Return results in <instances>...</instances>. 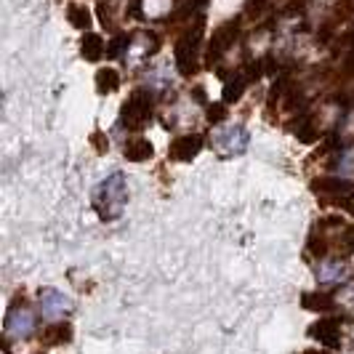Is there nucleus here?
<instances>
[{"mask_svg": "<svg viewBox=\"0 0 354 354\" xmlns=\"http://www.w3.org/2000/svg\"><path fill=\"white\" fill-rule=\"evenodd\" d=\"M125 200H128V189H125V178L123 174H112L109 178H104L99 184V189L93 192V208L96 213L104 218V221H112L118 218L125 208Z\"/></svg>", "mask_w": 354, "mask_h": 354, "instance_id": "f257e3e1", "label": "nucleus"}, {"mask_svg": "<svg viewBox=\"0 0 354 354\" xmlns=\"http://www.w3.org/2000/svg\"><path fill=\"white\" fill-rule=\"evenodd\" d=\"M213 147L221 158H234L240 152H245L248 147V133L243 125H224L213 133Z\"/></svg>", "mask_w": 354, "mask_h": 354, "instance_id": "f03ea898", "label": "nucleus"}, {"mask_svg": "<svg viewBox=\"0 0 354 354\" xmlns=\"http://www.w3.org/2000/svg\"><path fill=\"white\" fill-rule=\"evenodd\" d=\"M149 120H152V96L147 91L131 93V99L123 104V118H120L123 128H142Z\"/></svg>", "mask_w": 354, "mask_h": 354, "instance_id": "7ed1b4c3", "label": "nucleus"}, {"mask_svg": "<svg viewBox=\"0 0 354 354\" xmlns=\"http://www.w3.org/2000/svg\"><path fill=\"white\" fill-rule=\"evenodd\" d=\"M197 48H200V27L176 43V67L181 75H195L197 72V53H200Z\"/></svg>", "mask_w": 354, "mask_h": 354, "instance_id": "20e7f679", "label": "nucleus"}, {"mask_svg": "<svg viewBox=\"0 0 354 354\" xmlns=\"http://www.w3.org/2000/svg\"><path fill=\"white\" fill-rule=\"evenodd\" d=\"M37 319L30 309L24 306H14L8 315H6V336L8 338H30L35 333Z\"/></svg>", "mask_w": 354, "mask_h": 354, "instance_id": "39448f33", "label": "nucleus"}, {"mask_svg": "<svg viewBox=\"0 0 354 354\" xmlns=\"http://www.w3.org/2000/svg\"><path fill=\"white\" fill-rule=\"evenodd\" d=\"M37 301H40V312H43V317H64V315H70L72 312V301L62 293V290H53V288H46V290H40V296H37Z\"/></svg>", "mask_w": 354, "mask_h": 354, "instance_id": "423d86ee", "label": "nucleus"}, {"mask_svg": "<svg viewBox=\"0 0 354 354\" xmlns=\"http://www.w3.org/2000/svg\"><path fill=\"white\" fill-rule=\"evenodd\" d=\"M234 40H237V21H224L211 37V46H208V59L216 62V59H221L224 53L230 51L232 46H234Z\"/></svg>", "mask_w": 354, "mask_h": 354, "instance_id": "0eeeda50", "label": "nucleus"}, {"mask_svg": "<svg viewBox=\"0 0 354 354\" xmlns=\"http://www.w3.org/2000/svg\"><path fill=\"white\" fill-rule=\"evenodd\" d=\"M309 336L317 338L322 346L328 349H336L341 344V322L336 317H319L312 328H309Z\"/></svg>", "mask_w": 354, "mask_h": 354, "instance_id": "6e6552de", "label": "nucleus"}, {"mask_svg": "<svg viewBox=\"0 0 354 354\" xmlns=\"http://www.w3.org/2000/svg\"><path fill=\"white\" fill-rule=\"evenodd\" d=\"M200 149H203V136L200 133H184V136H178L176 142L171 144L168 155L176 162H189L192 158L200 155Z\"/></svg>", "mask_w": 354, "mask_h": 354, "instance_id": "1a4fd4ad", "label": "nucleus"}, {"mask_svg": "<svg viewBox=\"0 0 354 354\" xmlns=\"http://www.w3.org/2000/svg\"><path fill=\"white\" fill-rule=\"evenodd\" d=\"M312 189L325 200H344V197L354 195V184L344 181V178H317L312 184Z\"/></svg>", "mask_w": 354, "mask_h": 354, "instance_id": "9d476101", "label": "nucleus"}, {"mask_svg": "<svg viewBox=\"0 0 354 354\" xmlns=\"http://www.w3.org/2000/svg\"><path fill=\"white\" fill-rule=\"evenodd\" d=\"M346 266L341 264V261H322L317 264V280L322 285H338L346 280Z\"/></svg>", "mask_w": 354, "mask_h": 354, "instance_id": "9b49d317", "label": "nucleus"}, {"mask_svg": "<svg viewBox=\"0 0 354 354\" xmlns=\"http://www.w3.org/2000/svg\"><path fill=\"white\" fill-rule=\"evenodd\" d=\"M301 306L309 312H333L336 309V299L330 293H322V290H312V293H304Z\"/></svg>", "mask_w": 354, "mask_h": 354, "instance_id": "f8f14e48", "label": "nucleus"}, {"mask_svg": "<svg viewBox=\"0 0 354 354\" xmlns=\"http://www.w3.org/2000/svg\"><path fill=\"white\" fill-rule=\"evenodd\" d=\"M80 48H83L80 53H83L86 62H99L106 51L104 40H102V35H96V32H86V35H83V43H80Z\"/></svg>", "mask_w": 354, "mask_h": 354, "instance_id": "ddd939ff", "label": "nucleus"}, {"mask_svg": "<svg viewBox=\"0 0 354 354\" xmlns=\"http://www.w3.org/2000/svg\"><path fill=\"white\" fill-rule=\"evenodd\" d=\"M125 158L131 160V162H144V160H149L155 155V149H152V144L142 139V136H136V139H131V142L125 144Z\"/></svg>", "mask_w": 354, "mask_h": 354, "instance_id": "4468645a", "label": "nucleus"}, {"mask_svg": "<svg viewBox=\"0 0 354 354\" xmlns=\"http://www.w3.org/2000/svg\"><path fill=\"white\" fill-rule=\"evenodd\" d=\"M293 133H296L299 142H304V144H312L319 136L317 125H315V120H312L309 115H301V118L293 123Z\"/></svg>", "mask_w": 354, "mask_h": 354, "instance_id": "2eb2a0df", "label": "nucleus"}, {"mask_svg": "<svg viewBox=\"0 0 354 354\" xmlns=\"http://www.w3.org/2000/svg\"><path fill=\"white\" fill-rule=\"evenodd\" d=\"M248 83H250L248 72H237L230 83L224 86V102H227V104H230V102H237V99L243 96V91H245Z\"/></svg>", "mask_w": 354, "mask_h": 354, "instance_id": "dca6fc26", "label": "nucleus"}, {"mask_svg": "<svg viewBox=\"0 0 354 354\" xmlns=\"http://www.w3.org/2000/svg\"><path fill=\"white\" fill-rule=\"evenodd\" d=\"M120 88V75L115 70H99L96 72V91L99 93H112Z\"/></svg>", "mask_w": 354, "mask_h": 354, "instance_id": "f3484780", "label": "nucleus"}, {"mask_svg": "<svg viewBox=\"0 0 354 354\" xmlns=\"http://www.w3.org/2000/svg\"><path fill=\"white\" fill-rule=\"evenodd\" d=\"M43 341L46 344H67V341H72V328L67 322L53 325V328H48V333L43 336Z\"/></svg>", "mask_w": 354, "mask_h": 354, "instance_id": "a211bd4d", "label": "nucleus"}, {"mask_svg": "<svg viewBox=\"0 0 354 354\" xmlns=\"http://www.w3.org/2000/svg\"><path fill=\"white\" fill-rule=\"evenodd\" d=\"M67 19H70L72 27H77V30H88V24H91V14L83 6H70V8H67Z\"/></svg>", "mask_w": 354, "mask_h": 354, "instance_id": "6ab92c4d", "label": "nucleus"}, {"mask_svg": "<svg viewBox=\"0 0 354 354\" xmlns=\"http://www.w3.org/2000/svg\"><path fill=\"white\" fill-rule=\"evenodd\" d=\"M123 48H128V35H118L109 46H106V56H112V59H115V56H120V53H123Z\"/></svg>", "mask_w": 354, "mask_h": 354, "instance_id": "aec40b11", "label": "nucleus"}, {"mask_svg": "<svg viewBox=\"0 0 354 354\" xmlns=\"http://www.w3.org/2000/svg\"><path fill=\"white\" fill-rule=\"evenodd\" d=\"M208 112H211V115H208V118H211V120H221V118H224V106H221V104L211 106V109H208Z\"/></svg>", "mask_w": 354, "mask_h": 354, "instance_id": "412c9836", "label": "nucleus"}, {"mask_svg": "<svg viewBox=\"0 0 354 354\" xmlns=\"http://www.w3.org/2000/svg\"><path fill=\"white\" fill-rule=\"evenodd\" d=\"M304 354H317V352H304Z\"/></svg>", "mask_w": 354, "mask_h": 354, "instance_id": "4be33fe9", "label": "nucleus"}, {"mask_svg": "<svg viewBox=\"0 0 354 354\" xmlns=\"http://www.w3.org/2000/svg\"><path fill=\"white\" fill-rule=\"evenodd\" d=\"M352 43H354V40H352Z\"/></svg>", "mask_w": 354, "mask_h": 354, "instance_id": "5701e85b", "label": "nucleus"}]
</instances>
